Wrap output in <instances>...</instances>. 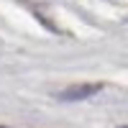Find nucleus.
Returning <instances> with one entry per match:
<instances>
[{"instance_id": "3", "label": "nucleus", "mask_w": 128, "mask_h": 128, "mask_svg": "<svg viewBox=\"0 0 128 128\" xmlns=\"http://www.w3.org/2000/svg\"><path fill=\"white\" fill-rule=\"evenodd\" d=\"M120 128H128V126H120Z\"/></svg>"}, {"instance_id": "2", "label": "nucleus", "mask_w": 128, "mask_h": 128, "mask_svg": "<svg viewBox=\"0 0 128 128\" xmlns=\"http://www.w3.org/2000/svg\"><path fill=\"white\" fill-rule=\"evenodd\" d=\"M0 128H10V126H0Z\"/></svg>"}, {"instance_id": "1", "label": "nucleus", "mask_w": 128, "mask_h": 128, "mask_svg": "<svg viewBox=\"0 0 128 128\" xmlns=\"http://www.w3.org/2000/svg\"><path fill=\"white\" fill-rule=\"evenodd\" d=\"M102 90V84L98 82H84V84H69V87H64L56 98L64 100V102H80V100H87L92 95H98Z\"/></svg>"}]
</instances>
